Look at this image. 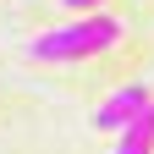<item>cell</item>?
<instances>
[{
	"instance_id": "cell-1",
	"label": "cell",
	"mask_w": 154,
	"mask_h": 154,
	"mask_svg": "<svg viewBox=\"0 0 154 154\" xmlns=\"http://www.w3.org/2000/svg\"><path fill=\"white\" fill-rule=\"evenodd\" d=\"M116 38H121V22H116L110 11H88L77 17L66 28H50L33 38V61H88V55L110 50Z\"/></svg>"
},
{
	"instance_id": "cell-2",
	"label": "cell",
	"mask_w": 154,
	"mask_h": 154,
	"mask_svg": "<svg viewBox=\"0 0 154 154\" xmlns=\"http://www.w3.org/2000/svg\"><path fill=\"white\" fill-rule=\"evenodd\" d=\"M143 110H149V88H143V83H127V88H116L110 99H105L99 110H94V127L116 138V132H121V127H132Z\"/></svg>"
},
{
	"instance_id": "cell-3",
	"label": "cell",
	"mask_w": 154,
	"mask_h": 154,
	"mask_svg": "<svg viewBox=\"0 0 154 154\" xmlns=\"http://www.w3.org/2000/svg\"><path fill=\"white\" fill-rule=\"evenodd\" d=\"M110 154H154V105H149L132 127L116 132V149H110Z\"/></svg>"
},
{
	"instance_id": "cell-4",
	"label": "cell",
	"mask_w": 154,
	"mask_h": 154,
	"mask_svg": "<svg viewBox=\"0 0 154 154\" xmlns=\"http://www.w3.org/2000/svg\"><path fill=\"white\" fill-rule=\"evenodd\" d=\"M61 6H66V11H83V17H88V11H99L105 0H61Z\"/></svg>"
}]
</instances>
